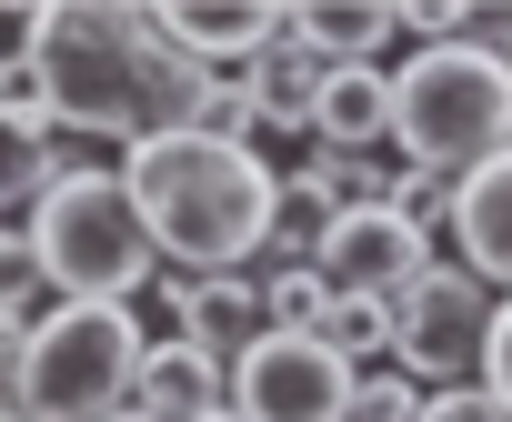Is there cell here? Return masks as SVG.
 Returning <instances> with one entry per match:
<instances>
[{
  "instance_id": "1",
  "label": "cell",
  "mask_w": 512,
  "mask_h": 422,
  "mask_svg": "<svg viewBox=\"0 0 512 422\" xmlns=\"http://www.w3.org/2000/svg\"><path fill=\"white\" fill-rule=\"evenodd\" d=\"M41 121L81 131V141H151V131H191L211 71H191L181 51H161L141 31V11H101V0H41V11L11 31Z\"/></svg>"
},
{
  "instance_id": "2",
  "label": "cell",
  "mask_w": 512,
  "mask_h": 422,
  "mask_svg": "<svg viewBox=\"0 0 512 422\" xmlns=\"http://www.w3.org/2000/svg\"><path fill=\"white\" fill-rule=\"evenodd\" d=\"M111 181H121V201H131L151 262H171V272H251V262H262L272 211H282L272 151L201 141V131H151V141H131Z\"/></svg>"
},
{
  "instance_id": "3",
  "label": "cell",
  "mask_w": 512,
  "mask_h": 422,
  "mask_svg": "<svg viewBox=\"0 0 512 422\" xmlns=\"http://www.w3.org/2000/svg\"><path fill=\"white\" fill-rule=\"evenodd\" d=\"M392 81V151L402 171H432V181H462L482 161L512 151V61L472 51V41H432L412 61H382Z\"/></svg>"
},
{
  "instance_id": "4",
  "label": "cell",
  "mask_w": 512,
  "mask_h": 422,
  "mask_svg": "<svg viewBox=\"0 0 512 422\" xmlns=\"http://www.w3.org/2000/svg\"><path fill=\"white\" fill-rule=\"evenodd\" d=\"M21 242H31V272H41L51 302H141L161 282V262H151V242L131 222V201H121V181L101 161H61L51 171V191L31 201V232Z\"/></svg>"
},
{
  "instance_id": "5",
  "label": "cell",
  "mask_w": 512,
  "mask_h": 422,
  "mask_svg": "<svg viewBox=\"0 0 512 422\" xmlns=\"http://www.w3.org/2000/svg\"><path fill=\"white\" fill-rule=\"evenodd\" d=\"M141 342L151 332L131 302H41L21 332V372H11L21 422H111Z\"/></svg>"
},
{
  "instance_id": "6",
  "label": "cell",
  "mask_w": 512,
  "mask_h": 422,
  "mask_svg": "<svg viewBox=\"0 0 512 422\" xmlns=\"http://www.w3.org/2000/svg\"><path fill=\"white\" fill-rule=\"evenodd\" d=\"M492 292L472 282V272H452V262H422L402 292H392V372L402 382H472V352H482V332H492Z\"/></svg>"
},
{
  "instance_id": "7",
  "label": "cell",
  "mask_w": 512,
  "mask_h": 422,
  "mask_svg": "<svg viewBox=\"0 0 512 422\" xmlns=\"http://www.w3.org/2000/svg\"><path fill=\"white\" fill-rule=\"evenodd\" d=\"M342 392H352V372L312 332H251L221 362V412L231 422H332Z\"/></svg>"
},
{
  "instance_id": "8",
  "label": "cell",
  "mask_w": 512,
  "mask_h": 422,
  "mask_svg": "<svg viewBox=\"0 0 512 422\" xmlns=\"http://www.w3.org/2000/svg\"><path fill=\"white\" fill-rule=\"evenodd\" d=\"M422 262H432V242L402 222V211H382V201L332 211V222L312 232V272H322L332 292H362V302H392Z\"/></svg>"
},
{
  "instance_id": "9",
  "label": "cell",
  "mask_w": 512,
  "mask_h": 422,
  "mask_svg": "<svg viewBox=\"0 0 512 422\" xmlns=\"http://www.w3.org/2000/svg\"><path fill=\"white\" fill-rule=\"evenodd\" d=\"M141 31L191 71H241L282 41V0H141Z\"/></svg>"
},
{
  "instance_id": "10",
  "label": "cell",
  "mask_w": 512,
  "mask_h": 422,
  "mask_svg": "<svg viewBox=\"0 0 512 422\" xmlns=\"http://www.w3.org/2000/svg\"><path fill=\"white\" fill-rule=\"evenodd\" d=\"M442 232H452V252H462L452 272H472L482 292H502V282H512V151L452 181V211H442Z\"/></svg>"
},
{
  "instance_id": "11",
  "label": "cell",
  "mask_w": 512,
  "mask_h": 422,
  "mask_svg": "<svg viewBox=\"0 0 512 422\" xmlns=\"http://www.w3.org/2000/svg\"><path fill=\"white\" fill-rule=\"evenodd\" d=\"M201 412H221V362L211 352H191V342H141V362H131V392H121V412L111 422H201Z\"/></svg>"
},
{
  "instance_id": "12",
  "label": "cell",
  "mask_w": 512,
  "mask_h": 422,
  "mask_svg": "<svg viewBox=\"0 0 512 422\" xmlns=\"http://www.w3.org/2000/svg\"><path fill=\"white\" fill-rule=\"evenodd\" d=\"M382 131H392V81H382V61H352V71H322V81H312V111H302V141H312V151L372 161Z\"/></svg>"
},
{
  "instance_id": "13",
  "label": "cell",
  "mask_w": 512,
  "mask_h": 422,
  "mask_svg": "<svg viewBox=\"0 0 512 422\" xmlns=\"http://www.w3.org/2000/svg\"><path fill=\"white\" fill-rule=\"evenodd\" d=\"M251 332H262V312H251V272H171V342L231 362Z\"/></svg>"
},
{
  "instance_id": "14",
  "label": "cell",
  "mask_w": 512,
  "mask_h": 422,
  "mask_svg": "<svg viewBox=\"0 0 512 422\" xmlns=\"http://www.w3.org/2000/svg\"><path fill=\"white\" fill-rule=\"evenodd\" d=\"M282 31L322 71H352V61H382L392 51V0H282Z\"/></svg>"
},
{
  "instance_id": "15",
  "label": "cell",
  "mask_w": 512,
  "mask_h": 422,
  "mask_svg": "<svg viewBox=\"0 0 512 422\" xmlns=\"http://www.w3.org/2000/svg\"><path fill=\"white\" fill-rule=\"evenodd\" d=\"M61 171V131L41 121V101H0V222L31 211Z\"/></svg>"
},
{
  "instance_id": "16",
  "label": "cell",
  "mask_w": 512,
  "mask_h": 422,
  "mask_svg": "<svg viewBox=\"0 0 512 422\" xmlns=\"http://www.w3.org/2000/svg\"><path fill=\"white\" fill-rule=\"evenodd\" d=\"M322 302H332V282H322L312 262H282V272L251 282V312H262V332H312Z\"/></svg>"
},
{
  "instance_id": "17",
  "label": "cell",
  "mask_w": 512,
  "mask_h": 422,
  "mask_svg": "<svg viewBox=\"0 0 512 422\" xmlns=\"http://www.w3.org/2000/svg\"><path fill=\"white\" fill-rule=\"evenodd\" d=\"M412 402H422V382H402V372L382 362V372H352V392H342L332 422H412Z\"/></svg>"
},
{
  "instance_id": "18",
  "label": "cell",
  "mask_w": 512,
  "mask_h": 422,
  "mask_svg": "<svg viewBox=\"0 0 512 422\" xmlns=\"http://www.w3.org/2000/svg\"><path fill=\"white\" fill-rule=\"evenodd\" d=\"M412 422H512V402H492V392H472V382H432V392L412 402Z\"/></svg>"
},
{
  "instance_id": "19",
  "label": "cell",
  "mask_w": 512,
  "mask_h": 422,
  "mask_svg": "<svg viewBox=\"0 0 512 422\" xmlns=\"http://www.w3.org/2000/svg\"><path fill=\"white\" fill-rule=\"evenodd\" d=\"M21 332H31V312H0V392H11V372H21Z\"/></svg>"
},
{
  "instance_id": "20",
  "label": "cell",
  "mask_w": 512,
  "mask_h": 422,
  "mask_svg": "<svg viewBox=\"0 0 512 422\" xmlns=\"http://www.w3.org/2000/svg\"><path fill=\"white\" fill-rule=\"evenodd\" d=\"M0 61H11V31H0Z\"/></svg>"
},
{
  "instance_id": "21",
  "label": "cell",
  "mask_w": 512,
  "mask_h": 422,
  "mask_svg": "<svg viewBox=\"0 0 512 422\" xmlns=\"http://www.w3.org/2000/svg\"><path fill=\"white\" fill-rule=\"evenodd\" d=\"M201 422H231V412H201Z\"/></svg>"
}]
</instances>
